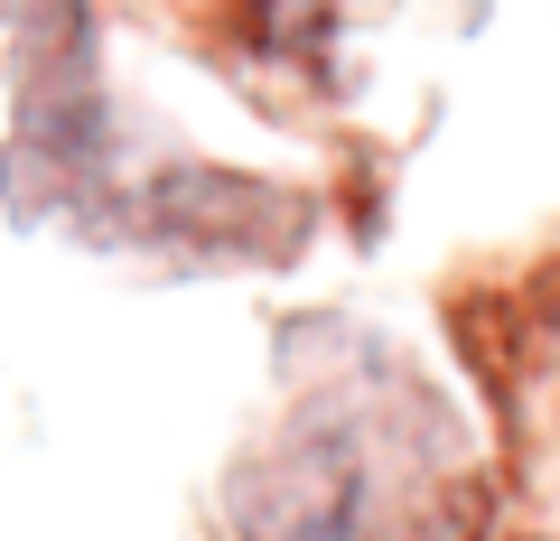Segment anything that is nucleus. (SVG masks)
Wrapping results in <instances>:
<instances>
[]
</instances>
